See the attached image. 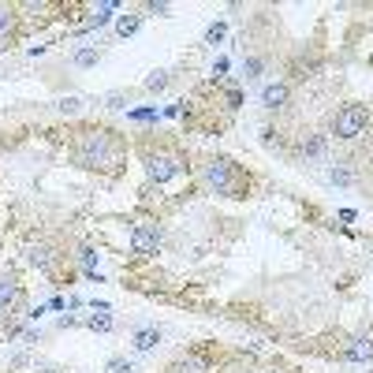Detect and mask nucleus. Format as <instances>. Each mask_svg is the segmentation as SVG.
Here are the masks:
<instances>
[{
    "label": "nucleus",
    "mask_w": 373,
    "mask_h": 373,
    "mask_svg": "<svg viewBox=\"0 0 373 373\" xmlns=\"http://www.w3.org/2000/svg\"><path fill=\"white\" fill-rule=\"evenodd\" d=\"M366 127H370V112L362 105H344V108H336V116H332V124H328V131H332L336 138H358V135H366Z\"/></svg>",
    "instance_id": "obj_3"
},
{
    "label": "nucleus",
    "mask_w": 373,
    "mask_h": 373,
    "mask_svg": "<svg viewBox=\"0 0 373 373\" xmlns=\"http://www.w3.org/2000/svg\"><path fill=\"white\" fill-rule=\"evenodd\" d=\"M258 373H284V370H277V366H265V370H258Z\"/></svg>",
    "instance_id": "obj_25"
},
{
    "label": "nucleus",
    "mask_w": 373,
    "mask_h": 373,
    "mask_svg": "<svg viewBox=\"0 0 373 373\" xmlns=\"http://www.w3.org/2000/svg\"><path fill=\"white\" fill-rule=\"evenodd\" d=\"M261 101H265V108H284V105H288V86H284V82L265 86V90H261Z\"/></svg>",
    "instance_id": "obj_10"
},
{
    "label": "nucleus",
    "mask_w": 373,
    "mask_h": 373,
    "mask_svg": "<svg viewBox=\"0 0 373 373\" xmlns=\"http://www.w3.org/2000/svg\"><path fill=\"white\" fill-rule=\"evenodd\" d=\"M161 228L153 224V221H142L135 224V232H131V247H135V254H157V247H161Z\"/></svg>",
    "instance_id": "obj_5"
},
{
    "label": "nucleus",
    "mask_w": 373,
    "mask_h": 373,
    "mask_svg": "<svg viewBox=\"0 0 373 373\" xmlns=\"http://www.w3.org/2000/svg\"><path fill=\"white\" fill-rule=\"evenodd\" d=\"M202 183L210 186L213 194H224V198H247V191H250V180H247V172L239 168L235 161H228V157H210L202 164Z\"/></svg>",
    "instance_id": "obj_2"
},
{
    "label": "nucleus",
    "mask_w": 373,
    "mask_h": 373,
    "mask_svg": "<svg viewBox=\"0 0 373 373\" xmlns=\"http://www.w3.org/2000/svg\"><path fill=\"white\" fill-rule=\"evenodd\" d=\"M258 71H261V60H247V79H258Z\"/></svg>",
    "instance_id": "obj_22"
},
{
    "label": "nucleus",
    "mask_w": 373,
    "mask_h": 373,
    "mask_svg": "<svg viewBox=\"0 0 373 373\" xmlns=\"http://www.w3.org/2000/svg\"><path fill=\"white\" fill-rule=\"evenodd\" d=\"M90 328H101V332H108V328H112V317H90Z\"/></svg>",
    "instance_id": "obj_21"
},
{
    "label": "nucleus",
    "mask_w": 373,
    "mask_h": 373,
    "mask_svg": "<svg viewBox=\"0 0 373 373\" xmlns=\"http://www.w3.org/2000/svg\"><path fill=\"white\" fill-rule=\"evenodd\" d=\"M321 153H325V138L321 135H310L302 142V157H321Z\"/></svg>",
    "instance_id": "obj_11"
},
{
    "label": "nucleus",
    "mask_w": 373,
    "mask_h": 373,
    "mask_svg": "<svg viewBox=\"0 0 373 373\" xmlns=\"http://www.w3.org/2000/svg\"><path fill=\"white\" fill-rule=\"evenodd\" d=\"M164 86H168V71H153L149 79H146V90H149V94L164 90Z\"/></svg>",
    "instance_id": "obj_14"
},
{
    "label": "nucleus",
    "mask_w": 373,
    "mask_h": 373,
    "mask_svg": "<svg viewBox=\"0 0 373 373\" xmlns=\"http://www.w3.org/2000/svg\"><path fill=\"white\" fill-rule=\"evenodd\" d=\"M79 105H82V97H64V101H57L60 112H79Z\"/></svg>",
    "instance_id": "obj_19"
},
{
    "label": "nucleus",
    "mask_w": 373,
    "mask_h": 373,
    "mask_svg": "<svg viewBox=\"0 0 373 373\" xmlns=\"http://www.w3.org/2000/svg\"><path fill=\"white\" fill-rule=\"evenodd\" d=\"M205 38H210V41H213V45H217V41H221V38H224V23H213L210 30H205Z\"/></svg>",
    "instance_id": "obj_20"
},
{
    "label": "nucleus",
    "mask_w": 373,
    "mask_h": 373,
    "mask_svg": "<svg viewBox=\"0 0 373 373\" xmlns=\"http://www.w3.org/2000/svg\"><path fill=\"white\" fill-rule=\"evenodd\" d=\"M108 373H135V366H131L127 358H112L108 362Z\"/></svg>",
    "instance_id": "obj_18"
},
{
    "label": "nucleus",
    "mask_w": 373,
    "mask_h": 373,
    "mask_svg": "<svg viewBox=\"0 0 373 373\" xmlns=\"http://www.w3.org/2000/svg\"><path fill=\"white\" fill-rule=\"evenodd\" d=\"M15 38V8L0 4V49H8Z\"/></svg>",
    "instance_id": "obj_9"
},
{
    "label": "nucleus",
    "mask_w": 373,
    "mask_h": 373,
    "mask_svg": "<svg viewBox=\"0 0 373 373\" xmlns=\"http://www.w3.org/2000/svg\"><path fill=\"white\" fill-rule=\"evenodd\" d=\"M183 168H186L183 157H175L172 149H161V153H149V157H146V175H149L153 183H168V180H175Z\"/></svg>",
    "instance_id": "obj_4"
},
{
    "label": "nucleus",
    "mask_w": 373,
    "mask_h": 373,
    "mask_svg": "<svg viewBox=\"0 0 373 373\" xmlns=\"http://www.w3.org/2000/svg\"><path fill=\"white\" fill-rule=\"evenodd\" d=\"M105 101H108V108H124V105L131 101V90H119V94H108V97H105Z\"/></svg>",
    "instance_id": "obj_17"
},
{
    "label": "nucleus",
    "mask_w": 373,
    "mask_h": 373,
    "mask_svg": "<svg viewBox=\"0 0 373 373\" xmlns=\"http://www.w3.org/2000/svg\"><path fill=\"white\" fill-rule=\"evenodd\" d=\"M157 339H161L157 328H146V332H138V336H135V347H138V351H149L153 344H157Z\"/></svg>",
    "instance_id": "obj_12"
},
{
    "label": "nucleus",
    "mask_w": 373,
    "mask_h": 373,
    "mask_svg": "<svg viewBox=\"0 0 373 373\" xmlns=\"http://www.w3.org/2000/svg\"><path fill=\"white\" fill-rule=\"evenodd\" d=\"M172 373H202V362H194V358H186V362H175Z\"/></svg>",
    "instance_id": "obj_16"
},
{
    "label": "nucleus",
    "mask_w": 373,
    "mask_h": 373,
    "mask_svg": "<svg viewBox=\"0 0 373 373\" xmlns=\"http://www.w3.org/2000/svg\"><path fill=\"white\" fill-rule=\"evenodd\" d=\"M27 261L41 272H49L52 265H57V254H52L49 243H27Z\"/></svg>",
    "instance_id": "obj_7"
},
{
    "label": "nucleus",
    "mask_w": 373,
    "mask_h": 373,
    "mask_svg": "<svg viewBox=\"0 0 373 373\" xmlns=\"http://www.w3.org/2000/svg\"><path fill=\"white\" fill-rule=\"evenodd\" d=\"M71 60L79 64V68H94V64H97V49H79Z\"/></svg>",
    "instance_id": "obj_15"
},
{
    "label": "nucleus",
    "mask_w": 373,
    "mask_h": 373,
    "mask_svg": "<svg viewBox=\"0 0 373 373\" xmlns=\"http://www.w3.org/2000/svg\"><path fill=\"white\" fill-rule=\"evenodd\" d=\"M228 105L239 108V105H243V94H239V90H228Z\"/></svg>",
    "instance_id": "obj_24"
},
{
    "label": "nucleus",
    "mask_w": 373,
    "mask_h": 373,
    "mask_svg": "<svg viewBox=\"0 0 373 373\" xmlns=\"http://www.w3.org/2000/svg\"><path fill=\"white\" fill-rule=\"evenodd\" d=\"M23 306V288L12 272H0V314H15Z\"/></svg>",
    "instance_id": "obj_6"
},
{
    "label": "nucleus",
    "mask_w": 373,
    "mask_h": 373,
    "mask_svg": "<svg viewBox=\"0 0 373 373\" xmlns=\"http://www.w3.org/2000/svg\"><path fill=\"white\" fill-rule=\"evenodd\" d=\"M138 30V15H119V23H116V34H135Z\"/></svg>",
    "instance_id": "obj_13"
},
{
    "label": "nucleus",
    "mask_w": 373,
    "mask_h": 373,
    "mask_svg": "<svg viewBox=\"0 0 373 373\" xmlns=\"http://www.w3.org/2000/svg\"><path fill=\"white\" fill-rule=\"evenodd\" d=\"M71 161L79 164V168L116 175L124 168V142L108 127H86L71 138Z\"/></svg>",
    "instance_id": "obj_1"
},
{
    "label": "nucleus",
    "mask_w": 373,
    "mask_h": 373,
    "mask_svg": "<svg viewBox=\"0 0 373 373\" xmlns=\"http://www.w3.org/2000/svg\"><path fill=\"white\" fill-rule=\"evenodd\" d=\"M344 355L351 362H373V336H358V339H351Z\"/></svg>",
    "instance_id": "obj_8"
},
{
    "label": "nucleus",
    "mask_w": 373,
    "mask_h": 373,
    "mask_svg": "<svg viewBox=\"0 0 373 373\" xmlns=\"http://www.w3.org/2000/svg\"><path fill=\"white\" fill-rule=\"evenodd\" d=\"M332 180L336 183H351V172L347 168H332Z\"/></svg>",
    "instance_id": "obj_23"
}]
</instances>
